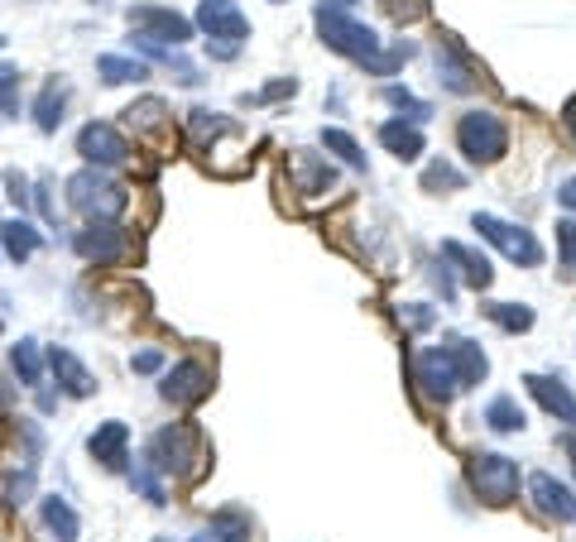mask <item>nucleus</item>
<instances>
[{"label": "nucleus", "mask_w": 576, "mask_h": 542, "mask_svg": "<svg viewBox=\"0 0 576 542\" xmlns=\"http://www.w3.org/2000/svg\"><path fill=\"white\" fill-rule=\"evenodd\" d=\"M96 78L106 82V86L144 82V78H150V63H140L135 53H101V58H96Z\"/></svg>", "instance_id": "22"}, {"label": "nucleus", "mask_w": 576, "mask_h": 542, "mask_svg": "<svg viewBox=\"0 0 576 542\" xmlns=\"http://www.w3.org/2000/svg\"><path fill=\"white\" fill-rule=\"evenodd\" d=\"M39 226L34 222H24V216H10V222H0V250H6L14 265H24V259H34L39 255Z\"/></svg>", "instance_id": "19"}, {"label": "nucleus", "mask_w": 576, "mask_h": 542, "mask_svg": "<svg viewBox=\"0 0 576 542\" xmlns=\"http://www.w3.org/2000/svg\"><path fill=\"white\" fill-rule=\"evenodd\" d=\"M154 542H168V538H154Z\"/></svg>", "instance_id": "48"}, {"label": "nucleus", "mask_w": 576, "mask_h": 542, "mask_svg": "<svg viewBox=\"0 0 576 542\" xmlns=\"http://www.w3.org/2000/svg\"><path fill=\"white\" fill-rule=\"evenodd\" d=\"M413 385L423 389L432 403H452V393H456L461 385H456L452 365H446V356H442V346L418 350V356H413Z\"/></svg>", "instance_id": "12"}, {"label": "nucleus", "mask_w": 576, "mask_h": 542, "mask_svg": "<svg viewBox=\"0 0 576 542\" xmlns=\"http://www.w3.org/2000/svg\"><path fill=\"white\" fill-rule=\"evenodd\" d=\"M197 24H202V34H207V53L216 63H230V58L240 53V43L250 39V20L240 14L236 0H202Z\"/></svg>", "instance_id": "4"}, {"label": "nucleus", "mask_w": 576, "mask_h": 542, "mask_svg": "<svg viewBox=\"0 0 576 542\" xmlns=\"http://www.w3.org/2000/svg\"><path fill=\"white\" fill-rule=\"evenodd\" d=\"M384 10L394 20H418V14H428V0H384Z\"/></svg>", "instance_id": "40"}, {"label": "nucleus", "mask_w": 576, "mask_h": 542, "mask_svg": "<svg viewBox=\"0 0 576 542\" xmlns=\"http://www.w3.org/2000/svg\"><path fill=\"white\" fill-rule=\"evenodd\" d=\"M528 500H533V509L538 514H547V519H557V523H576V494L562 485V480H553V475H533L528 480Z\"/></svg>", "instance_id": "13"}, {"label": "nucleus", "mask_w": 576, "mask_h": 542, "mask_svg": "<svg viewBox=\"0 0 576 542\" xmlns=\"http://www.w3.org/2000/svg\"><path fill=\"white\" fill-rule=\"evenodd\" d=\"M294 168L302 173V193H327L331 187V164H322V158L294 154Z\"/></svg>", "instance_id": "30"}, {"label": "nucleus", "mask_w": 576, "mask_h": 542, "mask_svg": "<svg viewBox=\"0 0 576 542\" xmlns=\"http://www.w3.org/2000/svg\"><path fill=\"white\" fill-rule=\"evenodd\" d=\"M524 385H528L533 399H538V403L547 408V413L562 418V422H572V428H576V393H572L567 385H562V379H553V375H528Z\"/></svg>", "instance_id": "17"}, {"label": "nucleus", "mask_w": 576, "mask_h": 542, "mask_svg": "<svg viewBox=\"0 0 576 542\" xmlns=\"http://www.w3.org/2000/svg\"><path fill=\"white\" fill-rule=\"evenodd\" d=\"M485 422H490L495 432H518V428H524V408H518L510 393H500V399L485 403Z\"/></svg>", "instance_id": "27"}, {"label": "nucleus", "mask_w": 576, "mask_h": 542, "mask_svg": "<svg viewBox=\"0 0 576 542\" xmlns=\"http://www.w3.org/2000/svg\"><path fill=\"white\" fill-rule=\"evenodd\" d=\"M49 193H53V183H49V178H43V183L34 187V207L43 212V222H49V226H58V202H53Z\"/></svg>", "instance_id": "38"}, {"label": "nucleus", "mask_w": 576, "mask_h": 542, "mask_svg": "<svg viewBox=\"0 0 576 542\" xmlns=\"http://www.w3.org/2000/svg\"><path fill=\"white\" fill-rule=\"evenodd\" d=\"M125 20L135 24L140 39L164 43V49H183V43L193 39V24H187L178 10H168V6H130Z\"/></svg>", "instance_id": "8"}, {"label": "nucleus", "mask_w": 576, "mask_h": 542, "mask_svg": "<svg viewBox=\"0 0 576 542\" xmlns=\"http://www.w3.org/2000/svg\"><path fill=\"white\" fill-rule=\"evenodd\" d=\"M6 197L20 207V216H24V207H34V183L24 178L20 168H6Z\"/></svg>", "instance_id": "34"}, {"label": "nucleus", "mask_w": 576, "mask_h": 542, "mask_svg": "<svg viewBox=\"0 0 576 542\" xmlns=\"http://www.w3.org/2000/svg\"><path fill=\"white\" fill-rule=\"evenodd\" d=\"M442 356H446V365H452V375H456V385H461V389L481 385L485 370H490L485 350L475 346V341H466V336H446V341H442Z\"/></svg>", "instance_id": "15"}, {"label": "nucleus", "mask_w": 576, "mask_h": 542, "mask_svg": "<svg viewBox=\"0 0 576 542\" xmlns=\"http://www.w3.org/2000/svg\"><path fill=\"white\" fill-rule=\"evenodd\" d=\"M39 519H43V529H49L58 542H78L82 538V519H78V509H72L63 494H43Z\"/></svg>", "instance_id": "20"}, {"label": "nucleus", "mask_w": 576, "mask_h": 542, "mask_svg": "<svg viewBox=\"0 0 576 542\" xmlns=\"http://www.w3.org/2000/svg\"><path fill=\"white\" fill-rule=\"evenodd\" d=\"M207 538L212 542H255V519L245 509H216L212 523H207Z\"/></svg>", "instance_id": "23"}, {"label": "nucleus", "mask_w": 576, "mask_h": 542, "mask_svg": "<svg viewBox=\"0 0 576 542\" xmlns=\"http://www.w3.org/2000/svg\"><path fill=\"white\" fill-rule=\"evenodd\" d=\"M461 183H466V173L452 168V164H442V158H438V164H428V173H423L428 193H438V187H461Z\"/></svg>", "instance_id": "35"}, {"label": "nucleus", "mask_w": 576, "mask_h": 542, "mask_svg": "<svg viewBox=\"0 0 576 542\" xmlns=\"http://www.w3.org/2000/svg\"><path fill=\"white\" fill-rule=\"evenodd\" d=\"M10 408H14V389L6 385V379H0V418H6V413H10Z\"/></svg>", "instance_id": "43"}, {"label": "nucleus", "mask_w": 576, "mask_h": 542, "mask_svg": "<svg viewBox=\"0 0 576 542\" xmlns=\"http://www.w3.org/2000/svg\"><path fill=\"white\" fill-rule=\"evenodd\" d=\"M557 202H562V207H572V212H576V178H567V183L557 187Z\"/></svg>", "instance_id": "42"}, {"label": "nucleus", "mask_w": 576, "mask_h": 542, "mask_svg": "<svg viewBox=\"0 0 576 542\" xmlns=\"http://www.w3.org/2000/svg\"><path fill=\"white\" fill-rule=\"evenodd\" d=\"M125 125L135 130V135H168V106L158 96H144L125 111Z\"/></svg>", "instance_id": "25"}, {"label": "nucleus", "mask_w": 576, "mask_h": 542, "mask_svg": "<svg viewBox=\"0 0 576 542\" xmlns=\"http://www.w3.org/2000/svg\"><path fill=\"white\" fill-rule=\"evenodd\" d=\"M442 255L452 259V265H461V278H466L471 288H490V284H495V269H490V259H485L481 250H471V245L442 241Z\"/></svg>", "instance_id": "21"}, {"label": "nucleus", "mask_w": 576, "mask_h": 542, "mask_svg": "<svg viewBox=\"0 0 576 542\" xmlns=\"http://www.w3.org/2000/svg\"><path fill=\"white\" fill-rule=\"evenodd\" d=\"M294 92H298V82L294 78H279V82H269L265 92H255L250 101H279V96H294Z\"/></svg>", "instance_id": "41"}, {"label": "nucleus", "mask_w": 576, "mask_h": 542, "mask_svg": "<svg viewBox=\"0 0 576 542\" xmlns=\"http://www.w3.org/2000/svg\"><path fill=\"white\" fill-rule=\"evenodd\" d=\"M562 451H567V457H572V466H576V432H567V437H562Z\"/></svg>", "instance_id": "45"}, {"label": "nucleus", "mask_w": 576, "mask_h": 542, "mask_svg": "<svg viewBox=\"0 0 576 542\" xmlns=\"http://www.w3.org/2000/svg\"><path fill=\"white\" fill-rule=\"evenodd\" d=\"M485 313L495 317L504 331H528L533 327V307H524V303H490Z\"/></svg>", "instance_id": "32"}, {"label": "nucleus", "mask_w": 576, "mask_h": 542, "mask_svg": "<svg viewBox=\"0 0 576 542\" xmlns=\"http://www.w3.org/2000/svg\"><path fill=\"white\" fill-rule=\"evenodd\" d=\"M380 144L394 158H418L423 154V130L418 125H403V121H384L380 125Z\"/></svg>", "instance_id": "26"}, {"label": "nucleus", "mask_w": 576, "mask_h": 542, "mask_svg": "<svg viewBox=\"0 0 576 542\" xmlns=\"http://www.w3.org/2000/svg\"><path fill=\"white\" fill-rule=\"evenodd\" d=\"M337 6H351V0H337Z\"/></svg>", "instance_id": "47"}, {"label": "nucleus", "mask_w": 576, "mask_h": 542, "mask_svg": "<svg viewBox=\"0 0 576 542\" xmlns=\"http://www.w3.org/2000/svg\"><path fill=\"white\" fill-rule=\"evenodd\" d=\"M322 144H327L331 154H341L351 168H366V154H360V144L346 135V130H322Z\"/></svg>", "instance_id": "33"}, {"label": "nucleus", "mask_w": 576, "mask_h": 542, "mask_svg": "<svg viewBox=\"0 0 576 542\" xmlns=\"http://www.w3.org/2000/svg\"><path fill=\"white\" fill-rule=\"evenodd\" d=\"M130 370L135 375H158L164 370V350H140V356H130Z\"/></svg>", "instance_id": "39"}, {"label": "nucleus", "mask_w": 576, "mask_h": 542, "mask_svg": "<svg viewBox=\"0 0 576 542\" xmlns=\"http://www.w3.org/2000/svg\"><path fill=\"white\" fill-rule=\"evenodd\" d=\"M144 461L154 466L158 475H173V480H197L207 471V451H202V432L193 422H173V428L154 432L150 451H144Z\"/></svg>", "instance_id": "2"}, {"label": "nucleus", "mask_w": 576, "mask_h": 542, "mask_svg": "<svg viewBox=\"0 0 576 542\" xmlns=\"http://www.w3.org/2000/svg\"><path fill=\"white\" fill-rule=\"evenodd\" d=\"M86 451H92V461H101V471H125L130 461V428L125 422H101V428L86 437Z\"/></svg>", "instance_id": "14"}, {"label": "nucleus", "mask_w": 576, "mask_h": 542, "mask_svg": "<svg viewBox=\"0 0 576 542\" xmlns=\"http://www.w3.org/2000/svg\"><path fill=\"white\" fill-rule=\"evenodd\" d=\"M384 101H389V106H399V111H413L409 121H428V115H432L428 101H418L413 92H403V86H384Z\"/></svg>", "instance_id": "36"}, {"label": "nucleus", "mask_w": 576, "mask_h": 542, "mask_svg": "<svg viewBox=\"0 0 576 542\" xmlns=\"http://www.w3.org/2000/svg\"><path fill=\"white\" fill-rule=\"evenodd\" d=\"M72 250H78L86 265H121L130 255V236H125V226H115V222H86L78 236H72Z\"/></svg>", "instance_id": "9"}, {"label": "nucleus", "mask_w": 576, "mask_h": 542, "mask_svg": "<svg viewBox=\"0 0 576 542\" xmlns=\"http://www.w3.org/2000/svg\"><path fill=\"white\" fill-rule=\"evenodd\" d=\"M68 82L63 78H49L39 86V96H34V125H39V135H58V125H63V115H68Z\"/></svg>", "instance_id": "18"}, {"label": "nucleus", "mask_w": 576, "mask_h": 542, "mask_svg": "<svg viewBox=\"0 0 576 542\" xmlns=\"http://www.w3.org/2000/svg\"><path fill=\"white\" fill-rule=\"evenodd\" d=\"M6 43H10V39H6V34H0V49H6Z\"/></svg>", "instance_id": "46"}, {"label": "nucleus", "mask_w": 576, "mask_h": 542, "mask_svg": "<svg viewBox=\"0 0 576 542\" xmlns=\"http://www.w3.org/2000/svg\"><path fill=\"white\" fill-rule=\"evenodd\" d=\"M158 393H164L173 408H197L202 399H212V365L178 360L173 370H164V385H158Z\"/></svg>", "instance_id": "10"}, {"label": "nucleus", "mask_w": 576, "mask_h": 542, "mask_svg": "<svg viewBox=\"0 0 576 542\" xmlns=\"http://www.w3.org/2000/svg\"><path fill=\"white\" fill-rule=\"evenodd\" d=\"M78 154L92 168H121L130 158V140L111 121H92V125H82V135H78Z\"/></svg>", "instance_id": "11"}, {"label": "nucleus", "mask_w": 576, "mask_h": 542, "mask_svg": "<svg viewBox=\"0 0 576 542\" xmlns=\"http://www.w3.org/2000/svg\"><path fill=\"white\" fill-rule=\"evenodd\" d=\"M562 125H567V130H572V140H576V96L567 101V106H562Z\"/></svg>", "instance_id": "44"}, {"label": "nucleus", "mask_w": 576, "mask_h": 542, "mask_svg": "<svg viewBox=\"0 0 576 542\" xmlns=\"http://www.w3.org/2000/svg\"><path fill=\"white\" fill-rule=\"evenodd\" d=\"M130 485H135L140 494H144V500H150V504H168V490H164V475H158L154 471V466L150 461H140L135 466V471H130Z\"/></svg>", "instance_id": "31"}, {"label": "nucleus", "mask_w": 576, "mask_h": 542, "mask_svg": "<svg viewBox=\"0 0 576 542\" xmlns=\"http://www.w3.org/2000/svg\"><path fill=\"white\" fill-rule=\"evenodd\" d=\"M68 207L82 212L86 222H115L130 207V193L106 168H82L68 178Z\"/></svg>", "instance_id": "3"}, {"label": "nucleus", "mask_w": 576, "mask_h": 542, "mask_svg": "<svg viewBox=\"0 0 576 542\" xmlns=\"http://www.w3.org/2000/svg\"><path fill=\"white\" fill-rule=\"evenodd\" d=\"M0 331H6V321H0Z\"/></svg>", "instance_id": "50"}, {"label": "nucleus", "mask_w": 576, "mask_h": 542, "mask_svg": "<svg viewBox=\"0 0 576 542\" xmlns=\"http://www.w3.org/2000/svg\"><path fill=\"white\" fill-rule=\"evenodd\" d=\"M20 86H24V72L14 63H0V115H6V121L20 115Z\"/></svg>", "instance_id": "29"}, {"label": "nucleus", "mask_w": 576, "mask_h": 542, "mask_svg": "<svg viewBox=\"0 0 576 542\" xmlns=\"http://www.w3.org/2000/svg\"><path fill=\"white\" fill-rule=\"evenodd\" d=\"M49 370H53V379H58V389L68 393V399H92L96 393V379H92V370L72 356L68 346H53L49 350Z\"/></svg>", "instance_id": "16"}, {"label": "nucleus", "mask_w": 576, "mask_h": 542, "mask_svg": "<svg viewBox=\"0 0 576 542\" xmlns=\"http://www.w3.org/2000/svg\"><path fill=\"white\" fill-rule=\"evenodd\" d=\"M557 259L567 274H576V222H557Z\"/></svg>", "instance_id": "37"}, {"label": "nucleus", "mask_w": 576, "mask_h": 542, "mask_svg": "<svg viewBox=\"0 0 576 542\" xmlns=\"http://www.w3.org/2000/svg\"><path fill=\"white\" fill-rule=\"evenodd\" d=\"M471 226L481 231V236H485L490 245H495V250L510 255L514 265H528V269H533V265H543V245L533 241L524 226H510V222H500V216H490V212H475V216H471Z\"/></svg>", "instance_id": "7"}, {"label": "nucleus", "mask_w": 576, "mask_h": 542, "mask_svg": "<svg viewBox=\"0 0 576 542\" xmlns=\"http://www.w3.org/2000/svg\"><path fill=\"white\" fill-rule=\"evenodd\" d=\"M29 494H34V466H24V471L0 475V504H6V509H20V504H29Z\"/></svg>", "instance_id": "28"}, {"label": "nucleus", "mask_w": 576, "mask_h": 542, "mask_svg": "<svg viewBox=\"0 0 576 542\" xmlns=\"http://www.w3.org/2000/svg\"><path fill=\"white\" fill-rule=\"evenodd\" d=\"M317 29H322V43L327 49H337L341 58H351V63H360L366 72H374V78H389V72L394 68H403L409 63V43H403V49H380V39L370 34L366 24H356L351 14H341V10H317Z\"/></svg>", "instance_id": "1"}, {"label": "nucleus", "mask_w": 576, "mask_h": 542, "mask_svg": "<svg viewBox=\"0 0 576 542\" xmlns=\"http://www.w3.org/2000/svg\"><path fill=\"white\" fill-rule=\"evenodd\" d=\"M197 542H212V538H197Z\"/></svg>", "instance_id": "49"}, {"label": "nucleus", "mask_w": 576, "mask_h": 542, "mask_svg": "<svg viewBox=\"0 0 576 542\" xmlns=\"http://www.w3.org/2000/svg\"><path fill=\"white\" fill-rule=\"evenodd\" d=\"M456 144L471 164H495V158H504V150H510V130H504V121L490 111H466L456 121Z\"/></svg>", "instance_id": "5"}, {"label": "nucleus", "mask_w": 576, "mask_h": 542, "mask_svg": "<svg viewBox=\"0 0 576 542\" xmlns=\"http://www.w3.org/2000/svg\"><path fill=\"white\" fill-rule=\"evenodd\" d=\"M471 485L485 504L500 509L518 494V466L510 457H500V451H481V457H471Z\"/></svg>", "instance_id": "6"}, {"label": "nucleus", "mask_w": 576, "mask_h": 542, "mask_svg": "<svg viewBox=\"0 0 576 542\" xmlns=\"http://www.w3.org/2000/svg\"><path fill=\"white\" fill-rule=\"evenodd\" d=\"M10 370H14V379H20L24 389H39L43 385V356H39L34 336H24V341L10 346Z\"/></svg>", "instance_id": "24"}]
</instances>
